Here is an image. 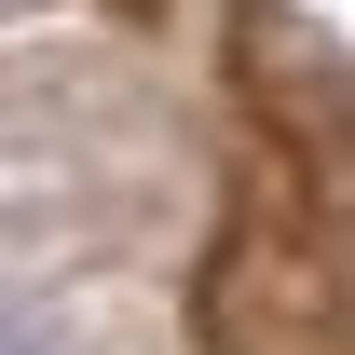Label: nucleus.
Listing matches in <instances>:
<instances>
[{
    "label": "nucleus",
    "mask_w": 355,
    "mask_h": 355,
    "mask_svg": "<svg viewBox=\"0 0 355 355\" xmlns=\"http://www.w3.org/2000/svg\"><path fill=\"white\" fill-rule=\"evenodd\" d=\"M0 355H55V328H42L28 301H0Z\"/></svg>",
    "instance_id": "nucleus-1"
}]
</instances>
